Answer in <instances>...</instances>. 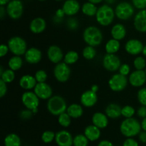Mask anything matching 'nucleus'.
<instances>
[{"label": "nucleus", "mask_w": 146, "mask_h": 146, "mask_svg": "<svg viewBox=\"0 0 146 146\" xmlns=\"http://www.w3.org/2000/svg\"><path fill=\"white\" fill-rule=\"evenodd\" d=\"M141 123L134 117L125 118L120 125L121 134L126 137H133L141 132Z\"/></svg>", "instance_id": "f257e3e1"}, {"label": "nucleus", "mask_w": 146, "mask_h": 146, "mask_svg": "<svg viewBox=\"0 0 146 146\" xmlns=\"http://www.w3.org/2000/svg\"><path fill=\"white\" fill-rule=\"evenodd\" d=\"M83 39L88 45L96 47L102 43L104 36L99 28L96 26H89L84 29Z\"/></svg>", "instance_id": "f03ea898"}, {"label": "nucleus", "mask_w": 146, "mask_h": 146, "mask_svg": "<svg viewBox=\"0 0 146 146\" xmlns=\"http://www.w3.org/2000/svg\"><path fill=\"white\" fill-rule=\"evenodd\" d=\"M95 17L100 25L107 27L112 24L115 19V10L109 4H103L98 8Z\"/></svg>", "instance_id": "7ed1b4c3"}, {"label": "nucleus", "mask_w": 146, "mask_h": 146, "mask_svg": "<svg viewBox=\"0 0 146 146\" xmlns=\"http://www.w3.org/2000/svg\"><path fill=\"white\" fill-rule=\"evenodd\" d=\"M46 107L49 113L54 116H58L66 112L68 106L64 97L60 95H54L48 100Z\"/></svg>", "instance_id": "20e7f679"}, {"label": "nucleus", "mask_w": 146, "mask_h": 146, "mask_svg": "<svg viewBox=\"0 0 146 146\" xmlns=\"http://www.w3.org/2000/svg\"><path fill=\"white\" fill-rule=\"evenodd\" d=\"M9 51L14 55L21 56L24 55L27 52V42L22 37L15 36L9 40L7 43Z\"/></svg>", "instance_id": "39448f33"}, {"label": "nucleus", "mask_w": 146, "mask_h": 146, "mask_svg": "<svg viewBox=\"0 0 146 146\" xmlns=\"http://www.w3.org/2000/svg\"><path fill=\"white\" fill-rule=\"evenodd\" d=\"M135 9L133 4L127 1L120 2L115 8V17L121 20H128L133 16Z\"/></svg>", "instance_id": "423d86ee"}, {"label": "nucleus", "mask_w": 146, "mask_h": 146, "mask_svg": "<svg viewBox=\"0 0 146 146\" xmlns=\"http://www.w3.org/2000/svg\"><path fill=\"white\" fill-rule=\"evenodd\" d=\"M7 14L12 19H18L24 13V5L21 0H11L7 4Z\"/></svg>", "instance_id": "0eeeda50"}, {"label": "nucleus", "mask_w": 146, "mask_h": 146, "mask_svg": "<svg viewBox=\"0 0 146 146\" xmlns=\"http://www.w3.org/2000/svg\"><path fill=\"white\" fill-rule=\"evenodd\" d=\"M54 75L56 80L59 82H66L68 81L71 75V69L69 65L64 62L56 64L54 69Z\"/></svg>", "instance_id": "6e6552de"}, {"label": "nucleus", "mask_w": 146, "mask_h": 146, "mask_svg": "<svg viewBox=\"0 0 146 146\" xmlns=\"http://www.w3.org/2000/svg\"><path fill=\"white\" fill-rule=\"evenodd\" d=\"M128 79L125 76L120 73L115 74L110 78L108 81V86L113 92H121L128 85Z\"/></svg>", "instance_id": "1a4fd4ad"}, {"label": "nucleus", "mask_w": 146, "mask_h": 146, "mask_svg": "<svg viewBox=\"0 0 146 146\" xmlns=\"http://www.w3.org/2000/svg\"><path fill=\"white\" fill-rule=\"evenodd\" d=\"M39 100L40 99L34 91H26L21 95L22 104L26 108L31 110L38 108L39 105Z\"/></svg>", "instance_id": "9d476101"}, {"label": "nucleus", "mask_w": 146, "mask_h": 146, "mask_svg": "<svg viewBox=\"0 0 146 146\" xmlns=\"http://www.w3.org/2000/svg\"><path fill=\"white\" fill-rule=\"evenodd\" d=\"M103 66L109 72H115L119 70L121 62L115 54H107L103 58Z\"/></svg>", "instance_id": "9b49d317"}, {"label": "nucleus", "mask_w": 146, "mask_h": 146, "mask_svg": "<svg viewBox=\"0 0 146 146\" xmlns=\"http://www.w3.org/2000/svg\"><path fill=\"white\" fill-rule=\"evenodd\" d=\"M34 92L41 100H48L52 97L53 90L46 82H38L35 86Z\"/></svg>", "instance_id": "f8f14e48"}, {"label": "nucleus", "mask_w": 146, "mask_h": 146, "mask_svg": "<svg viewBox=\"0 0 146 146\" xmlns=\"http://www.w3.org/2000/svg\"><path fill=\"white\" fill-rule=\"evenodd\" d=\"M128 82L135 87H140L144 85L146 82V74L145 70H137L129 74Z\"/></svg>", "instance_id": "ddd939ff"}, {"label": "nucleus", "mask_w": 146, "mask_h": 146, "mask_svg": "<svg viewBox=\"0 0 146 146\" xmlns=\"http://www.w3.org/2000/svg\"><path fill=\"white\" fill-rule=\"evenodd\" d=\"M55 142L58 146H72L74 137L69 132L62 130L56 133Z\"/></svg>", "instance_id": "4468645a"}, {"label": "nucleus", "mask_w": 146, "mask_h": 146, "mask_svg": "<svg viewBox=\"0 0 146 146\" xmlns=\"http://www.w3.org/2000/svg\"><path fill=\"white\" fill-rule=\"evenodd\" d=\"M47 57L50 62L56 64L61 62L64 55L62 50L58 46L51 45L47 50Z\"/></svg>", "instance_id": "2eb2a0df"}, {"label": "nucleus", "mask_w": 146, "mask_h": 146, "mask_svg": "<svg viewBox=\"0 0 146 146\" xmlns=\"http://www.w3.org/2000/svg\"><path fill=\"white\" fill-rule=\"evenodd\" d=\"M143 47L142 42L137 39H132L125 43V50L126 52L131 55H138L142 53Z\"/></svg>", "instance_id": "dca6fc26"}, {"label": "nucleus", "mask_w": 146, "mask_h": 146, "mask_svg": "<svg viewBox=\"0 0 146 146\" xmlns=\"http://www.w3.org/2000/svg\"><path fill=\"white\" fill-rule=\"evenodd\" d=\"M80 102L84 107H91L95 105L98 102L97 93L88 90L82 93L80 97Z\"/></svg>", "instance_id": "f3484780"}, {"label": "nucleus", "mask_w": 146, "mask_h": 146, "mask_svg": "<svg viewBox=\"0 0 146 146\" xmlns=\"http://www.w3.org/2000/svg\"><path fill=\"white\" fill-rule=\"evenodd\" d=\"M42 58V53L41 50L36 47L29 48L24 54L26 62L31 64H36L40 62Z\"/></svg>", "instance_id": "a211bd4d"}, {"label": "nucleus", "mask_w": 146, "mask_h": 146, "mask_svg": "<svg viewBox=\"0 0 146 146\" xmlns=\"http://www.w3.org/2000/svg\"><path fill=\"white\" fill-rule=\"evenodd\" d=\"M133 25L135 29L140 32H146V9L140 10L135 15Z\"/></svg>", "instance_id": "6ab92c4d"}, {"label": "nucleus", "mask_w": 146, "mask_h": 146, "mask_svg": "<svg viewBox=\"0 0 146 146\" xmlns=\"http://www.w3.org/2000/svg\"><path fill=\"white\" fill-rule=\"evenodd\" d=\"M62 9L66 15L72 17L79 11L81 6L77 0H66L63 4Z\"/></svg>", "instance_id": "aec40b11"}, {"label": "nucleus", "mask_w": 146, "mask_h": 146, "mask_svg": "<svg viewBox=\"0 0 146 146\" xmlns=\"http://www.w3.org/2000/svg\"><path fill=\"white\" fill-rule=\"evenodd\" d=\"M46 28V22L41 17H36L31 20L29 24L30 31L36 34H41Z\"/></svg>", "instance_id": "412c9836"}, {"label": "nucleus", "mask_w": 146, "mask_h": 146, "mask_svg": "<svg viewBox=\"0 0 146 146\" xmlns=\"http://www.w3.org/2000/svg\"><path fill=\"white\" fill-rule=\"evenodd\" d=\"M92 124L100 129H104L108 125V117L106 113L96 112L92 116Z\"/></svg>", "instance_id": "4be33fe9"}, {"label": "nucleus", "mask_w": 146, "mask_h": 146, "mask_svg": "<svg viewBox=\"0 0 146 146\" xmlns=\"http://www.w3.org/2000/svg\"><path fill=\"white\" fill-rule=\"evenodd\" d=\"M19 86L24 90L29 91V90H34L35 86L38 82L36 80L35 77L30 74H25L23 75L19 80Z\"/></svg>", "instance_id": "5701e85b"}, {"label": "nucleus", "mask_w": 146, "mask_h": 146, "mask_svg": "<svg viewBox=\"0 0 146 146\" xmlns=\"http://www.w3.org/2000/svg\"><path fill=\"white\" fill-rule=\"evenodd\" d=\"M101 129L93 124L86 127L84 130V135L88 139V140L91 142L98 140L101 137Z\"/></svg>", "instance_id": "b1692460"}, {"label": "nucleus", "mask_w": 146, "mask_h": 146, "mask_svg": "<svg viewBox=\"0 0 146 146\" xmlns=\"http://www.w3.org/2000/svg\"><path fill=\"white\" fill-rule=\"evenodd\" d=\"M111 34L113 39L121 41L123 40L126 36V29L123 24L117 23L111 28Z\"/></svg>", "instance_id": "393cba45"}, {"label": "nucleus", "mask_w": 146, "mask_h": 146, "mask_svg": "<svg viewBox=\"0 0 146 146\" xmlns=\"http://www.w3.org/2000/svg\"><path fill=\"white\" fill-rule=\"evenodd\" d=\"M122 107L115 103H111L108 104L105 110V113L108 118L117 119L121 116Z\"/></svg>", "instance_id": "a878e982"}, {"label": "nucleus", "mask_w": 146, "mask_h": 146, "mask_svg": "<svg viewBox=\"0 0 146 146\" xmlns=\"http://www.w3.org/2000/svg\"><path fill=\"white\" fill-rule=\"evenodd\" d=\"M66 113L69 115L71 118L77 119L81 117L84 114V109L82 105L76 103L70 104L68 106L66 110Z\"/></svg>", "instance_id": "bb28decb"}, {"label": "nucleus", "mask_w": 146, "mask_h": 146, "mask_svg": "<svg viewBox=\"0 0 146 146\" xmlns=\"http://www.w3.org/2000/svg\"><path fill=\"white\" fill-rule=\"evenodd\" d=\"M120 47H121L120 41L112 38L108 40L106 44L105 50L107 54H115L120 50Z\"/></svg>", "instance_id": "cd10ccee"}, {"label": "nucleus", "mask_w": 146, "mask_h": 146, "mask_svg": "<svg viewBox=\"0 0 146 146\" xmlns=\"http://www.w3.org/2000/svg\"><path fill=\"white\" fill-rule=\"evenodd\" d=\"M81 11H82L83 14H85L86 16L94 17L96 14L98 8H97L96 4L88 1V2H86L83 4L82 7H81Z\"/></svg>", "instance_id": "c85d7f7f"}, {"label": "nucleus", "mask_w": 146, "mask_h": 146, "mask_svg": "<svg viewBox=\"0 0 146 146\" xmlns=\"http://www.w3.org/2000/svg\"><path fill=\"white\" fill-rule=\"evenodd\" d=\"M5 146H21V141L19 136L15 133H10L4 138Z\"/></svg>", "instance_id": "c756f323"}, {"label": "nucleus", "mask_w": 146, "mask_h": 146, "mask_svg": "<svg viewBox=\"0 0 146 146\" xmlns=\"http://www.w3.org/2000/svg\"><path fill=\"white\" fill-rule=\"evenodd\" d=\"M23 66V60L21 56H13L9 60L8 67L13 71H17L20 70Z\"/></svg>", "instance_id": "7c9ffc66"}, {"label": "nucleus", "mask_w": 146, "mask_h": 146, "mask_svg": "<svg viewBox=\"0 0 146 146\" xmlns=\"http://www.w3.org/2000/svg\"><path fill=\"white\" fill-rule=\"evenodd\" d=\"M78 58H79V55H78V52L74 50H71L64 55V62L66 64L71 65V64H75L78 60Z\"/></svg>", "instance_id": "2f4dec72"}, {"label": "nucleus", "mask_w": 146, "mask_h": 146, "mask_svg": "<svg viewBox=\"0 0 146 146\" xmlns=\"http://www.w3.org/2000/svg\"><path fill=\"white\" fill-rule=\"evenodd\" d=\"M96 54L97 52L95 47L90 45H87L86 47H84L82 52L83 57L87 60H94L96 56Z\"/></svg>", "instance_id": "473e14b6"}, {"label": "nucleus", "mask_w": 146, "mask_h": 146, "mask_svg": "<svg viewBox=\"0 0 146 146\" xmlns=\"http://www.w3.org/2000/svg\"><path fill=\"white\" fill-rule=\"evenodd\" d=\"M0 77H1V80H3L7 84V83H11L15 79V73L12 70L8 69V70H4V72L0 74Z\"/></svg>", "instance_id": "72a5a7b5"}, {"label": "nucleus", "mask_w": 146, "mask_h": 146, "mask_svg": "<svg viewBox=\"0 0 146 146\" xmlns=\"http://www.w3.org/2000/svg\"><path fill=\"white\" fill-rule=\"evenodd\" d=\"M58 123L63 127H68L71 123V117L66 112H65L58 116Z\"/></svg>", "instance_id": "f704fd0d"}, {"label": "nucleus", "mask_w": 146, "mask_h": 146, "mask_svg": "<svg viewBox=\"0 0 146 146\" xmlns=\"http://www.w3.org/2000/svg\"><path fill=\"white\" fill-rule=\"evenodd\" d=\"M88 139L86 137L85 135L78 134L76 135L74 137V143L73 145L74 146H88Z\"/></svg>", "instance_id": "c9c22d12"}, {"label": "nucleus", "mask_w": 146, "mask_h": 146, "mask_svg": "<svg viewBox=\"0 0 146 146\" xmlns=\"http://www.w3.org/2000/svg\"><path fill=\"white\" fill-rule=\"evenodd\" d=\"M135 113V110L133 106L125 105L121 109V116L125 118H131L133 117V115Z\"/></svg>", "instance_id": "e433bc0d"}, {"label": "nucleus", "mask_w": 146, "mask_h": 146, "mask_svg": "<svg viewBox=\"0 0 146 146\" xmlns=\"http://www.w3.org/2000/svg\"><path fill=\"white\" fill-rule=\"evenodd\" d=\"M133 66L137 70H144L146 68V61L145 58L141 56L135 57L133 61Z\"/></svg>", "instance_id": "4c0bfd02"}, {"label": "nucleus", "mask_w": 146, "mask_h": 146, "mask_svg": "<svg viewBox=\"0 0 146 146\" xmlns=\"http://www.w3.org/2000/svg\"><path fill=\"white\" fill-rule=\"evenodd\" d=\"M56 133L51 130H46L41 135V140L44 143H50L55 140Z\"/></svg>", "instance_id": "58836bf2"}, {"label": "nucleus", "mask_w": 146, "mask_h": 146, "mask_svg": "<svg viewBox=\"0 0 146 146\" xmlns=\"http://www.w3.org/2000/svg\"><path fill=\"white\" fill-rule=\"evenodd\" d=\"M35 77L36 80L37 82H46L47 80V73L45 70H39L38 71L36 72L35 73Z\"/></svg>", "instance_id": "ea45409f"}, {"label": "nucleus", "mask_w": 146, "mask_h": 146, "mask_svg": "<svg viewBox=\"0 0 146 146\" xmlns=\"http://www.w3.org/2000/svg\"><path fill=\"white\" fill-rule=\"evenodd\" d=\"M137 98L141 105L146 106V87H143L138 90Z\"/></svg>", "instance_id": "a19ab883"}, {"label": "nucleus", "mask_w": 146, "mask_h": 146, "mask_svg": "<svg viewBox=\"0 0 146 146\" xmlns=\"http://www.w3.org/2000/svg\"><path fill=\"white\" fill-rule=\"evenodd\" d=\"M78 20L76 18L74 17H70L69 19H68L66 21V26L70 30H76L78 29Z\"/></svg>", "instance_id": "79ce46f5"}, {"label": "nucleus", "mask_w": 146, "mask_h": 146, "mask_svg": "<svg viewBox=\"0 0 146 146\" xmlns=\"http://www.w3.org/2000/svg\"><path fill=\"white\" fill-rule=\"evenodd\" d=\"M132 4L138 9L142 10L146 9V0H132Z\"/></svg>", "instance_id": "37998d69"}, {"label": "nucleus", "mask_w": 146, "mask_h": 146, "mask_svg": "<svg viewBox=\"0 0 146 146\" xmlns=\"http://www.w3.org/2000/svg\"><path fill=\"white\" fill-rule=\"evenodd\" d=\"M118 71L120 74L126 77L131 73V67L128 64H123L121 65Z\"/></svg>", "instance_id": "c03bdc74"}, {"label": "nucleus", "mask_w": 146, "mask_h": 146, "mask_svg": "<svg viewBox=\"0 0 146 146\" xmlns=\"http://www.w3.org/2000/svg\"><path fill=\"white\" fill-rule=\"evenodd\" d=\"M33 115H34V113H33L32 110H29V109H26V110H22L19 113L20 117L22 120H29L32 117Z\"/></svg>", "instance_id": "a18cd8bd"}, {"label": "nucleus", "mask_w": 146, "mask_h": 146, "mask_svg": "<svg viewBox=\"0 0 146 146\" xmlns=\"http://www.w3.org/2000/svg\"><path fill=\"white\" fill-rule=\"evenodd\" d=\"M123 146H139L138 143L133 137H127L126 140L123 142Z\"/></svg>", "instance_id": "49530a36"}, {"label": "nucleus", "mask_w": 146, "mask_h": 146, "mask_svg": "<svg viewBox=\"0 0 146 146\" xmlns=\"http://www.w3.org/2000/svg\"><path fill=\"white\" fill-rule=\"evenodd\" d=\"M7 92V83L4 82L3 80H0V97H3L5 96Z\"/></svg>", "instance_id": "de8ad7c7"}, {"label": "nucleus", "mask_w": 146, "mask_h": 146, "mask_svg": "<svg viewBox=\"0 0 146 146\" xmlns=\"http://www.w3.org/2000/svg\"><path fill=\"white\" fill-rule=\"evenodd\" d=\"M137 115L138 117L143 119L146 117V106L141 105L137 110Z\"/></svg>", "instance_id": "09e8293b"}, {"label": "nucleus", "mask_w": 146, "mask_h": 146, "mask_svg": "<svg viewBox=\"0 0 146 146\" xmlns=\"http://www.w3.org/2000/svg\"><path fill=\"white\" fill-rule=\"evenodd\" d=\"M9 51V49L7 44H2L0 46V57H4L6 54H7L8 52Z\"/></svg>", "instance_id": "8fccbe9b"}, {"label": "nucleus", "mask_w": 146, "mask_h": 146, "mask_svg": "<svg viewBox=\"0 0 146 146\" xmlns=\"http://www.w3.org/2000/svg\"><path fill=\"white\" fill-rule=\"evenodd\" d=\"M65 13H64V10H63V9H57L56 11V13H55V16L56 17H58V18H61V19H64V16H65Z\"/></svg>", "instance_id": "3c124183"}, {"label": "nucleus", "mask_w": 146, "mask_h": 146, "mask_svg": "<svg viewBox=\"0 0 146 146\" xmlns=\"http://www.w3.org/2000/svg\"><path fill=\"white\" fill-rule=\"evenodd\" d=\"M138 137L141 143H146V131H141L138 135Z\"/></svg>", "instance_id": "603ef678"}, {"label": "nucleus", "mask_w": 146, "mask_h": 146, "mask_svg": "<svg viewBox=\"0 0 146 146\" xmlns=\"http://www.w3.org/2000/svg\"><path fill=\"white\" fill-rule=\"evenodd\" d=\"M98 146H114V145L111 141H109V140H101V141L98 143Z\"/></svg>", "instance_id": "864d4df0"}, {"label": "nucleus", "mask_w": 146, "mask_h": 146, "mask_svg": "<svg viewBox=\"0 0 146 146\" xmlns=\"http://www.w3.org/2000/svg\"><path fill=\"white\" fill-rule=\"evenodd\" d=\"M6 14H7V9L4 7V6H1L0 7V18L1 19L4 18V17L6 16Z\"/></svg>", "instance_id": "5fc2aeb1"}, {"label": "nucleus", "mask_w": 146, "mask_h": 146, "mask_svg": "<svg viewBox=\"0 0 146 146\" xmlns=\"http://www.w3.org/2000/svg\"><path fill=\"white\" fill-rule=\"evenodd\" d=\"M141 127H142L143 130L146 131V117L143 119L142 122H141Z\"/></svg>", "instance_id": "6e6d98bb"}, {"label": "nucleus", "mask_w": 146, "mask_h": 146, "mask_svg": "<svg viewBox=\"0 0 146 146\" xmlns=\"http://www.w3.org/2000/svg\"><path fill=\"white\" fill-rule=\"evenodd\" d=\"M53 20H54V22L56 23V24H59V23H61V21H62L63 19L58 18V17H56V16L54 15V18H53Z\"/></svg>", "instance_id": "4d7b16f0"}, {"label": "nucleus", "mask_w": 146, "mask_h": 146, "mask_svg": "<svg viewBox=\"0 0 146 146\" xmlns=\"http://www.w3.org/2000/svg\"><path fill=\"white\" fill-rule=\"evenodd\" d=\"M91 90L94 92H96L98 91V86L97 84H93L91 87Z\"/></svg>", "instance_id": "13d9d810"}, {"label": "nucleus", "mask_w": 146, "mask_h": 146, "mask_svg": "<svg viewBox=\"0 0 146 146\" xmlns=\"http://www.w3.org/2000/svg\"><path fill=\"white\" fill-rule=\"evenodd\" d=\"M88 1H89V2L93 3V4H96H96H100V3L102 2L104 0H88Z\"/></svg>", "instance_id": "bf43d9fd"}, {"label": "nucleus", "mask_w": 146, "mask_h": 146, "mask_svg": "<svg viewBox=\"0 0 146 146\" xmlns=\"http://www.w3.org/2000/svg\"><path fill=\"white\" fill-rule=\"evenodd\" d=\"M10 1H11V0H0V5L1 6L7 5V4H8Z\"/></svg>", "instance_id": "052dcab7"}, {"label": "nucleus", "mask_w": 146, "mask_h": 146, "mask_svg": "<svg viewBox=\"0 0 146 146\" xmlns=\"http://www.w3.org/2000/svg\"><path fill=\"white\" fill-rule=\"evenodd\" d=\"M105 1L107 3V4H113V3H115V0H105Z\"/></svg>", "instance_id": "680f3d73"}, {"label": "nucleus", "mask_w": 146, "mask_h": 146, "mask_svg": "<svg viewBox=\"0 0 146 146\" xmlns=\"http://www.w3.org/2000/svg\"><path fill=\"white\" fill-rule=\"evenodd\" d=\"M142 54H143L145 57H146V45H145L143 47V51H142Z\"/></svg>", "instance_id": "e2e57ef3"}, {"label": "nucleus", "mask_w": 146, "mask_h": 146, "mask_svg": "<svg viewBox=\"0 0 146 146\" xmlns=\"http://www.w3.org/2000/svg\"><path fill=\"white\" fill-rule=\"evenodd\" d=\"M55 1H63V0H55Z\"/></svg>", "instance_id": "0e129e2a"}, {"label": "nucleus", "mask_w": 146, "mask_h": 146, "mask_svg": "<svg viewBox=\"0 0 146 146\" xmlns=\"http://www.w3.org/2000/svg\"><path fill=\"white\" fill-rule=\"evenodd\" d=\"M38 1H46V0H38Z\"/></svg>", "instance_id": "69168bd1"}, {"label": "nucleus", "mask_w": 146, "mask_h": 146, "mask_svg": "<svg viewBox=\"0 0 146 146\" xmlns=\"http://www.w3.org/2000/svg\"><path fill=\"white\" fill-rule=\"evenodd\" d=\"M145 74H146V68L145 69Z\"/></svg>", "instance_id": "338daca9"}]
</instances>
